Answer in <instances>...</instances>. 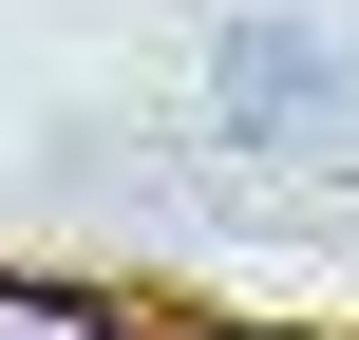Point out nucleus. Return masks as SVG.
Returning <instances> with one entry per match:
<instances>
[{
  "label": "nucleus",
  "mask_w": 359,
  "mask_h": 340,
  "mask_svg": "<svg viewBox=\"0 0 359 340\" xmlns=\"http://www.w3.org/2000/svg\"><path fill=\"white\" fill-rule=\"evenodd\" d=\"M0 340H133V322L76 303V284H19V265H0Z\"/></svg>",
  "instance_id": "obj_1"
}]
</instances>
